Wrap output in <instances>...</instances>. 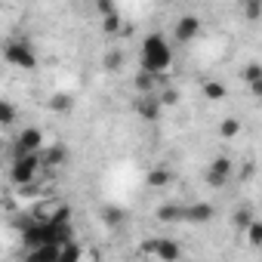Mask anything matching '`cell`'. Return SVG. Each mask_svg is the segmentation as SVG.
I'll list each match as a JSON object with an SVG mask.
<instances>
[{"mask_svg": "<svg viewBox=\"0 0 262 262\" xmlns=\"http://www.w3.org/2000/svg\"><path fill=\"white\" fill-rule=\"evenodd\" d=\"M170 62H173L170 43L161 34L145 37V43H142V68H145V74H164L170 68Z\"/></svg>", "mask_w": 262, "mask_h": 262, "instance_id": "cell-1", "label": "cell"}, {"mask_svg": "<svg viewBox=\"0 0 262 262\" xmlns=\"http://www.w3.org/2000/svg\"><path fill=\"white\" fill-rule=\"evenodd\" d=\"M4 56H7V62L19 65V68H25V71H34V68H37V53H34V47H31L28 40H10V43L4 47Z\"/></svg>", "mask_w": 262, "mask_h": 262, "instance_id": "cell-2", "label": "cell"}, {"mask_svg": "<svg viewBox=\"0 0 262 262\" xmlns=\"http://www.w3.org/2000/svg\"><path fill=\"white\" fill-rule=\"evenodd\" d=\"M198 31H201V19H198V16H182V19L176 22V28H173V37H176L179 43H188V40L198 37Z\"/></svg>", "mask_w": 262, "mask_h": 262, "instance_id": "cell-3", "label": "cell"}, {"mask_svg": "<svg viewBox=\"0 0 262 262\" xmlns=\"http://www.w3.org/2000/svg\"><path fill=\"white\" fill-rule=\"evenodd\" d=\"M43 148V133L40 129H25V133L19 136V155H28V151H40Z\"/></svg>", "mask_w": 262, "mask_h": 262, "instance_id": "cell-4", "label": "cell"}, {"mask_svg": "<svg viewBox=\"0 0 262 262\" xmlns=\"http://www.w3.org/2000/svg\"><path fill=\"white\" fill-rule=\"evenodd\" d=\"M228 170H231V161H228V158H219V161L213 164V170H210V182H216V185H219V182L228 176Z\"/></svg>", "mask_w": 262, "mask_h": 262, "instance_id": "cell-5", "label": "cell"}, {"mask_svg": "<svg viewBox=\"0 0 262 262\" xmlns=\"http://www.w3.org/2000/svg\"><path fill=\"white\" fill-rule=\"evenodd\" d=\"M210 213H213V210H210L207 204H194V207H185V213H182V216H185V219H191V222H204V219H210Z\"/></svg>", "mask_w": 262, "mask_h": 262, "instance_id": "cell-6", "label": "cell"}, {"mask_svg": "<svg viewBox=\"0 0 262 262\" xmlns=\"http://www.w3.org/2000/svg\"><path fill=\"white\" fill-rule=\"evenodd\" d=\"M259 13H262V0H244V16H247L250 22H256Z\"/></svg>", "mask_w": 262, "mask_h": 262, "instance_id": "cell-7", "label": "cell"}, {"mask_svg": "<svg viewBox=\"0 0 262 262\" xmlns=\"http://www.w3.org/2000/svg\"><path fill=\"white\" fill-rule=\"evenodd\" d=\"M237 133H241V120L228 117V120L222 123V136H225V139H231V136H237Z\"/></svg>", "mask_w": 262, "mask_h": 262, "instance_id": "cell-8", "label": "cell"}, {"mask_svg": "<svg viewBox=\"0 0 262 262\" xmlns=\"http://www.w3.org/2000/svg\"><path fill=\"white\" fill-rule=\"evenodd\" d=\"M167 182H170V173H167V170H155V173L148 176V185H151V188H161V185H167Z\"/></svg>", "mask_w": 262, "mask_h": 262, "instance_id": "cell-9", "label": "cell"}, {"mask_svg": "<svg viewBox=\"0 0 262 262\" xmlns=\"http://www.w3.org/2000/svg\"><path fill=\"white\" fill-rule=\"evenodd\" d=\"M13 117H16V108L0 99V123H13Z\"/></svg>", "mask_w": 262, "mask_h": 262, "instance_id": "cell-10", "label": "cell"}, {"mask_svg": "<svg viewBox=\"0 0 262 262\" xmlns=\"http://www.w3.org/2000/svg\"><path fill=\"white\" fill-rule=\"evenodd\" d=\"M155 253H158L161 259H176V256H179V250H176L173 244H158V247H155Z\"/></svg>", "mask_w": 262, "mask_h": 262, "instance_id": "cell-11", "label": "cell"}, {"mask_svg": "<svg viewBox=\"0 0 262 262\" xmlns=\"http://www.w3.org/2000/svg\"><path fill=\"white\" fill-rule=\"evenodd\" d=\"M244 80H247V83H259V80H262V68H259V65L253 62V65H250V68L244 71Z\"/></svg>", "mask_w": 262, "mask_h": 262, "instance_id": "cell-12", "label": "cell"}, {"mask_svg": "<svg viewBox=\"0 0 262 262\" xmlns=\"http://www.w3.org/2000/svg\"><path fill=\"white\" fill-rule=\"evenodd\" d=\"M204 93H207V99H222V96H225V86H222V83H213V80H210V83L204 86Z\"/></svg>", "mask_w": 262, "mask_h": 262, "instance_id": "cell-13", "label": "cell"}, {"mask_svg": "<svg viewBox=\"0 0 262 262\" xmlns=\"http://www.w3.org/2000/svg\"><path fill=\"white\" fill-rule=\"evenodd\" d=\"M50 105H53V108H56V111H68V108H71V99H68V96H62V93H59V96H53V102H50Z\"/></svg>", "mask_w": 262, "mask_h": 262, "instance_id": "cell-14", "label": "cell"}, {"mask_svg": "<svg viewBox=\"0 0 262 262\" xmlns=\"http://www.w3.org/2000/svg\"><path fill=\"white\" fill-rule=\"evenodd\" d=\"M250 244H259V222H250Z\"/></svg>", "mask_w": 262, "mask_h": 262, "instance_id": "cell-15", "label": "cell"}]
</instances>
